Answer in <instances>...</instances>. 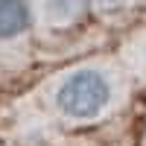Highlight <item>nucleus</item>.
<instances>
[{
  "label": "nucleus",
  "instance_id": "obj_1",
  "mask_svg": "<svg viewBox=\"0 0 146 146\" xmlns=\"http://www.w3.org/2000/svg\"><path fill=\"white\" fill-rule=\"evenodd\" d=\"M114 102V79L111 73L94 64H85L70 70L67 76L56 85L53 105L58 114L76 123H88V120H100Z\"/></svg>",
  "mask_w": 146,
  "mask_h": 146
},
{
  "label": "nucleus",
  "instance_id": "obj_2",
  "mask_svg": "<svg viewBox=\"0 0 146 146\" xmlns=\"http://www.w3.org/2000/svg\"><path fill=\"white\" fill-rule=\"evenodd\" d=\"M32 9L27 0H0V47L21 41L29 29Z\"/></svg>",
  "mask_w": 146,
  "mask_h": 146
},
{
  "label": "nucleus",
  "instance_id": "obj_3",
  "mask_svg": "<svg viewBox=\"0 0 146 146\" xmlns=\"http://www.w3.org/2000/svg\"><path fill=\"white\" fill-rule=\"evenodd\" d=\"M85 6H88V0H35V6L29 9H35L38 18L50 27H67L82 18Z\"/></svg>",
  "mask_w": 146,
  "mask_h": 146
}]
</instances>
